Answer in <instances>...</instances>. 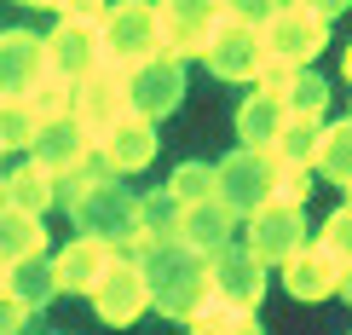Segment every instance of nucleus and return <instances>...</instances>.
<instances>
[{
	"label": "nucleus",
	"instance_id": "nucleus-1",
	"mask_svg": "<svg viewBox=\"0 0 352 335\" xmlns=\"http://www.w3.org/2000/svg\"><path fill=\"white\" fill-rule=\"evenodd\" d=\"M133 266H139V278H144L151 307L162 312V318H179V324L214 295V289H208V260H202L197 249H185L179 237L144 243V249L133 255Z\"/></svg>",
	"mask_w": 352,
	"mask_h": 335
},
{
	"label": "nucleus",
	"instance_id": "nucleus-2",
	"mask_svg": "<svg viewBox=\"0 0 352 335\" xmlns=\"http://www.w3.org/2000/svg\"><path fill=\"white\" fill-rule=\"evenodd\" d=\"M110 6H58V29L41 35V58H47V81L52 87H76L104 64L98 52V23H104Z\"/></svg>",
	"mask_w": 352,
	"mask_h": 335
},
{
	"label": "nucleus",
	"instance_id": "nucleus-3",
	"mask_svg": "<svg viewBox=\"0 0 352 335\" xmlns=\"http://www.w3.org/2000/svg\"><path fill=\"white\" fill-rule=\"evenodd\" d=\"M69 220L81 226V237L104 243L116 260H133L144 249V237H139V197L122 191V185H98V191H87L76 208H69Z\"/></svg>",
	"mask_w": 352,
	"mask_h": 335
},
{
	"label": "nucleus",
	"instance_id": "nucleus-4",
	"mask_svg": "<svg viewBox=\"0 0 352 335\" xmlns=\"http://www.w3.org/2000/svg\"><path fill=\"white\" fill-rule=\"evenodd\" d=\"M202 64H208L219 81H254L260 64H266V47H260V12H248V6H214V35H208V47H202Z\"/></svg>",
	"mask_w": 352,
	"mask_h": 335
},
{
	"label": "nucleus",
	"instance_id": "nucleus-5",
	"mask_svg": "<svg viewBox=\"0 0 352 335\" xmlns=\"http://www.w3.org/2000/svg\"><path fill=\"white\" fill-rule=\"evenodd\" d=\"M260 47L283 69H312V58L329 47V23H318L312 6H272L260 12Z\"/></svg>",
	"mask_w": 352,
	"mask_h": 335
},
{
	"label": "nucleus",
	"instance_id": "nucleus-6",
	"mask_svg": "<svg viewBox=\"0 0 352 335\" xmlns=\"http://www.w3.org/2000/svg\"><path fill=\"white\" fill-rule=\"evenodd\" d=\"M272 151H231L226 162H214V197L226 202L231 220H248V214H260L272 202Z\"/></svg>",
	"mask_w": 352,
	"mask_h": 335
},
{
	"label": "nucleus",
	"instance_id": "nucleus-7",
	"mask_svg": "<svg viewBox=\"0 0 352 335\" xmlns=\"http://www.w3.org/2000/svg\"><path fill=\"white\" fill-rule=\"evenodd\" d=\"M98 52L110 69H139L156 58V6H110L98 23Z\"/></svg>",
	"mask_w": 352,
	"mask_h": 335
},
{
	"label": "nucleus",
	"instance_id": "nucleus-8",
	"mask_svg": "<svg viewBox=\"0 0 352 335\" xmlns=\"http://www.w3.org/2000/svg\"><path fill=\"white\" fill-rule=\"evenodd\" d=\"M69 116H76V127L87 133V144H98L116 122H127V116H133V110H127V69L98 64L93 76L76 87V110H69Z\"/></svg>",
	"mask_w": 352,
	"mask_h": 335
},
{
	"label": "nucleus",
	"instance_id": "nucleus-9",
	"mask_svg": "<svg viewBox=\"0 0 352 335\" xmlns=\"http://www.w3.org/2000/svg\"><path fill=\"white\" fill-rule=\"evenodd\" d=\"M185 98V64H173V58H144L139 69H127V110L139 116V122H162V116L179 110Z\"/></svg>",
	"mask_w": 352,
	"mask_h": 335
},
{
	"label": "nucleus",
	"instance_id": "nucleus-10",
	"mask_svg": "<svg viewBox=\"0 0 352 335\" xmlns=\"http://www.w3.org/2000/svg\"><path fill=\"white\" fill-rule=\"evenodd\" d=\"M243 249L254 255L260 266H283L289 255L306 249V208H277V202H266L260 214H248Z\"/></svg>",
	"mask_w": 352,
	"mask_h": 335
},
{
	"label": "nucleus",
	"instance_id": "nucleus-11",
	"mask_svg": "<svg viewBox=\"0 0 352 335\" xmlns=\"http://www.w3.org/2000/svg\"><path fill=\"white\" fill-rule=\"evenodd\" d=\"M208 289H214V301H226V307L254 312L260 295H266V266H260L243 243H226L219 255H208Z\"/></svg>",
	"mask_w": 352,
	"mask_h": 335
},
{
	"label": "nucleus",
	"instance_id": "nucleus-12",
	"mask_svg": "<svg viewBox=\"0 0 352 335\" xmlns=\"http://www.w3.org/2000/svg\"><path fill=\"white\" fill-rule=\"evenodd\" d=\"M87 301H93V312L104 318V324H116V329L139 324V318L151 312V295H144V278H139V266H133V260H116V255H110L104 278H98V289H93Z\"/></svg>",
	"mask_w": 352,
	"mask_h": 335
},
{
	"label": "nucleus",
	"instance_id": "nucleus-13",
	"mask_svg": "<svg viewBox=\"0 0 352 335\" xmlns=\"http://www.w3.org/2000/svg\"><path fill=\"white\" fill-rule=\"evenodd\" d=\"M47 81V58H41V35L29 29H0V105H18Z\"/></svg>",
	"mask_w": 352,
	"mask_h": 335
},
{
	"label": "nucleus",
	"instance_id": "nucleus-14",
	"mask_svg": "<svg viewBox=\"0 0 352 335\" xmlns=\"http://www.w3.org/2000/svg\"><path fill=\"white\" fill-rule=\"evenodd\" d=\"M214 35V6H156V58H202Z\"/></svg>",
	"mask_w": 352,
	"mask_h": 335
},
{
	"label": "nucleus",
	"instance_id": "nucleus-15",
	"mask_svg": "<svg viewBox=\"0 0 352 335\" xmlns=\"http://www.w3.org/2000/svg\"><path fill=\"white\" fill-rule=\"evenodd\" d=\"M52 260V283H58V295H93L98 278H104V266H110V249L104 243H93V237H69Z\"/></svg>",
	"mask_w": 352,
	"mask_h": 335
},
{
	"label": "nucleus",
	"instance_id": "nucleus-16",
	"mask_svg": "<svg viewBox=\"0 0 352 335\" xmlns=\"http://www.w3.org/2000/svg\"><path fill=\"white\" fill-rule=\"evenodd\" d=\"M231 226H237V220L226 214V202L208 197V202H185V208H179V231H173V237L208 260V255H219L231 243Z\"/></svg>",
	"mask_w": 352,
	"mask_h": 335
},
{
	"label": "nucleus",
	"instance_id": "nucleus-17",
	"mask_svg": "<svg viewBox=\"0 0 352 335\" xmlns=\"http://www.w3.org/2000/svg\"><path fill=\"white\" fill-rule=\"evenodd\" d=\"M283 289H289L295 301H329L335 289H341V266H335L318 243H306L300 255L283 260Z\"/></svg>",
	"mask_w": 352,
	"mask_h": 335
},
{
	"label": "nucleus",
	"instance_id": "nucleus-18",
	"mask_svg": "<svg viewBox=\"0 0 352 335\" xmlns=\"http://www.w3.org/2000/svg\"><path fill=\"white\" fill-rule=\"evenodd\" d=\"M81 151H87V133L76 127V116H64V122H41V127H35L29 162H35V168H47L52 180H58V173H69V168L81 162Z\"/></svg>",
	"mask_w": 352,
	"mask_h": 335
},
{
	"label": "nucleus",
	"instance_id": "nucleus-19",
	"mask_svg": "<svg viewBox=\"0 0 352 335\" xmlns=\"http://www.w3.org/2000/svg\"><path fill=\"white\" fill-rule=\"evenodd\" d=\"M98 151L110 156L116 180H122V173H139V168H151V162H156V127H151V122H139V116H127V122H116L110 133L98 139Z\"/></svg>",
	"mask_w": 352,
	"mask_h": 335
},
{
	"label": "nucleus",
	"instance_id": "nucleus-20",
	"mask_svg": "<svg viewBox=\"0 0 352 335\" xmlns=\"http://www.w3.org/2000/svg\"><path fill=\"white\" fill-rule=\"evenodd\" d=\"M283 122H289V110L277 105V98L248 93L237 105V144H243V151H272L277 133H283Z\"/></svg>",
	"mask_w": 352,
	"mask_h": 335
},
{
	"label": "nucleus",
	"instance_id": "nucleus-21",
	"mask_svg": "<svg viewBox=\"0 0 352 335\" xmlns=\"http://www.w3.org/2000/svg\"><path fill=\"white\" fill-rule=\"evenodd\" d=\"M0 208L12 214H29V220H41V214L52 208V173L23 162L18 173H6V191H0Z\"/></svg>",
	"mask_w": 352,
	"mask_h": 335
},
{
	"label": "nucleus",
	"instance_id": "nucleus-22",
	"mask_svg": "<svg viewBox=\"0 0 352 335\" xmlns=\"http://www.w3.org/2000/svg\"><path fill=\"white\" fill-rule=\"evenodd\" d=\"M6 295L18 301L23 312H41V307L58 295V283H52V260H47V255H35V260H18V266H6Z\"/></svg>",
	"mask_w": 352,
	"mask_h": 335
},
{
	"label": "nucleus",
	"instance_id": "nucleus-23",
	"mask_svg": "<svg viewBox=\"0 0 352 335\" xmlns=\"http://www.w3.org/2000/svg\"><path fill=\"white\" fill-rule=\"evenodd\" d=\"M35 255H47V231H41V220L0 208V266H18V260H35Z\"/></svg>",
	"mask_w": 352,
	"mask_h": 335
},
{
	"label": "nucleus",
	"instance_id": "nucleus-24",
	"mask_svg": "<svg viewBox=\"0 0 352 335\" xmlns=\"http://www.w3.org/2000/svg\"><path fill=\"white\" fill-rule=\"evenodd\" d=\"M312 168L324 173V180H335L346 191L352 185V122H324V133H318V156Z\"/></svg>",
	"mask_w": 352,
	"mask_h": 335
},
{
	"label": "nucleus",
	"instance_id": "nucleus-25",
	"mask_svg": "<svg viewBox=\"0 0 352 335\" xmlns=\"http://www.w3.org/2000/svg\"><path fill=\"white\" fill-rule=\"evenodd\" d=\"M318 133H324V122H300V116H289L283 133H277V144H272V162L312 168V156H318Z\"/></svg>",
	"mask_w": 352,
	"mask_h": 335
},
{
	"label": "nucleus",
	"instance_id": "nucleus-26",
	"mask_svg": "<svg viewBox=\"0 0 352 335\" xmlns=\"http://www.w3.org/2000/svg\"><path fill=\"white\" fill-rule=\"evenodd\" d=\"M283 110L300 116V122H324V110H329V81L318 76V69H295V81H289V93H283Z\"/></svg>",
	"mask_w": 352,
	"mask_h": 335
},
{
	"label": "nucleus",
	"instance_id": "nucleus-27",
	"mask_svg": "<svg viewBox=\"0 0 352 335\" xmlns=\"http://www.w3.org/2000/svg\"><path fill=\"white\" fill-rule=\"evenodd\" d=\"M173 231H179V202H173L168 191L139 197V237L144 243H168Z\"/></svg>",
	"mask_w": 352,
	"mask_h": 335
},
{
	"label": "nucleus",
	"instance_id": "nucleus-28",
	"mask_svg": "<svg viewBox=\"0 0 352 335\" xmlns=\"http://www.w3.org/2000/svg\"><path fill=\"white\" fill-rule=\"evenodd\" d=\"M162 191L179 202V208H185V202H208V197H214V168H208V162H179V168L168 173Z\"/></svg>",
	"mask_w": 352,
	"mask_h": 335
},
{
	"label": "nucleus",
	"instance_id": "nucleus-29",
	"mask_svg": "<svg viewBox=\"0 0 352 335\" xmlns=\"http://www.w3.org/2000/svg\"><path fill=\"white\" fill-rule=\"evenodd\" d=\"M35 110H29L23 105V98H18V105H0V156H6V151H29V144H35Z\"/></svg>",
	"mask_w": 352,
	"mask_h": 335
},
{
	"label": "nucleus",
	"instance_id": "nucleus-30",
	"mask_svg": "<svg viewBox=\"0 0 352 335\" xmlns=\"http://www.w3.org/2000/svg\"><path fill=\"white\" fill-rule=\"evenodd\" d=\"M306 197H312V168L277 162L272 168V202H277V208H306Z\"/></svg>",
	"mask_w": 352,
	"mask_h": 335
},
{
	"label": "nucleus",
	"instance_id": "nucleus-31",
	"mask_svg": "<svg viewBox=\"0 0 352 335\" xmlns=\"http://www.w3.org/2000/svg\"><path fill=\"white\" fill-rule=\"evenodd\" d=\"M318 249H324L335 266H352V208H346V202L324 220V231H318Z\"/></svg>",
	"mask_w": 352,
	"mask_h": 335
},
{
	"label": "nucleus",
	"instance_id": "nucleus-32",
	"mask_svg": "<svg viewBox=\"0 0 352 335\" xmlns=\"http://www.w3.org/2000/svg\"><path fill=\"white\" fill-rule=\"evenodd\" d=\"M237 318H243L237 307H226V301H214V295H208L197 312L185 318V329H190V335H231V324H237Z\"/></svg>",
	"mask_w": 352,
	"mask_h": 335
},
{
	"label": "nucleus",
	"instance_id": "nucleus-33",
	"mask_svg": "<svg viewBox=\"0 0 352 335\" xmlns=\"http://www.w3.org/2000/svg\"><path fill=\"white\" fill-rule=\"evenodd\" d=\"M29 110H35V122H64L69 110H76V93H69V87H52V81H41L35 93L23 98Z\"/></svg>",
	"mask_w": 352,
	"mask_h": 335
},
{
	"label": "nucleus",
	"instance_id": "nucleus-34",
	"mask_svg": "<svg viewBox=\"0 0 352 335\" xmlns=\"http://www.w3.org/2000/svg\"><path fill=\"white\" fill-rule=\"evenodd\" d=\"M29 318H35V312H23L12 295H0V335H23V324H29Z\"/></svg>",
	"mask_w": 352,
	"mask_h": 335
},
{
	"label": "nucleus",
	"instance_id": "nucleus-35",
	"mask_svg": "<svg viewBox=\"0 0 352 335\" xmlns=\"http://www.w3.org/2000/svg\"><path fill=\"white\" fill-rule=\"evenodd\" d=\"M231 335H266V329H260V318H254V312H243L237 324H231Z\"/></svg>",
	"mask_w": 352,
	"mask_h": 335
},
{
	"label": "nucleus",
	"instance_id": "nucleus-36",
	"mask_svg": "<svg viewBox=\"0 0 352 335\" xmlns=\"http://www.w3.org/2000/svg\"><path fill=\"white\" fill-rule=\"evenodd\" d=\"M335 295H346V307H352V266H341V289Z\"/></svg>",
	"mask_w": 352,
	"mask_h": 335
},
{
	"label": "nucleus",
	"instance_id": "nucleus-37",
	"mask_svg": "<svg viewBox=\"0 0 352 335\" xmlns=\"http://www.w3.org/2000/svg\"><path fill=\"white\" fill-rule=\"evenodd\" d=\"M341 64H346V81H352V41H346V52H341Z\"/></svg>",
	"mask_w": 352,
	"mask_h": 335
},
{
	"label": "nucleus",
	"instance_id": "nucleus-38",
	"mask_svg": "<svg viewBox=\"0 0 352 335\" xmlns=\"http://www.w3.org/2000/svg\"><path fill=\"white\" fill-rule=\"evenodd\" d=\"M0 295H6V266H0Z\"/></svg>",
	"mask_w": 352,
	"mask_h": 335
},
{
	"label": "nucleus",
	"instance_id": "nucleus-39",
	"mask_svg": "<svg viewBox=\"0 0 352 335\" xmlns=\"http://www.w3.org/2000/svg\"><path fill=\"white\" fill-rule=\"evenodd\" d=\"M346 208H352V185H346Z\"/></svg>",
	"mask_w": 352,
	"mask_h": 335
},
{
	"label": "nucleus",
	"instance_id": "nucleus-40",
	"mask_svg": "<svg viewBox=\"0 0 352 335\" xmlns=\"http://www.w3.org/2000/svg\"><path fill=\"white\" fill-rule=\"evenodd\" d=\"M0 191H6V173H0Z\"/></svg>",
	"mask_w": 352,
	"mask_h": 335
},
{
	"label": "nucleus",
	"instance_id": "nucleus-41",
	"mask_svg": "<svg viewBox=\"0 0 352 335\" xmlns=\"http://www.w3.org/2000/svg\"><path fill=\"white\" fill-rule=\"evenodd\" d=\"M346 122H352V116H346Z\"/></svg>",
	"mask_w": 352,
	"mask_h": 335
}]
</instances>
